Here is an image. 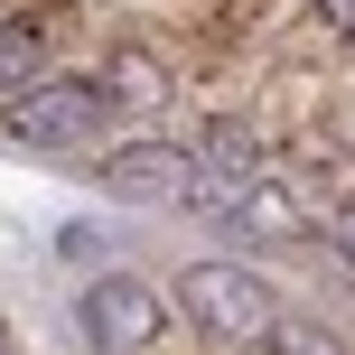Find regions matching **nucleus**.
<instances>
[{"instance_id": "3", "label": "nucleus", "mask_w": 355, "mask_h": 355, "mask_svg": "<svg viewBox=\"0 0 355 355\" xmlns=\"http://www.w3.org/2000/svg\"><path fill=\"white\" fill-rule=\"evenodd\" d=\"M150 337H159V290L131 281V271H103L85 290V346L94 355H141Z\"/></svg>"}, {"instance_id": "9", "label": "nucleus", "mask_w": 355, "mask_h": 355, "mask_svg": "<svg viewBox=\"0 0 355 355\" xmlns=\"http://www.w3.org/2000/svg\"><path fill=\"white\" fill-rule=\"evenodd\" d=\"M337 262H346V271H355V206H346V215H337Z\"/></svg>"}, {"instance_id": "1", "label": "nucleus", "mask_w": 355, "mask_h": 355, "mask_svg": "<svg viewBox=\"0 0 355 355\" xmlns=\"http://www.w3.org/2000/svg\"><path fill=\"white\" fill-rule=\"evenodd\" d=\"M178 309H187L215 346H262L271 318H281L271 281H262V271H243V262H187V271H178Z\"/></svg>"}, {"instance_id": "6", "label": "nucleus", "mask_w": 355, "mask_h": 355, "mask_svg": "<svg viewBox=\"0 0 355 355\" xmlns=\"http://www.w3.org/2000/svg\"><path fill=\"white\" fill-rule=\"evenodd\" d=\"M225 225H234V234H252V243H309V215H300V196H290L281 178H262V168H252L243 187H234Z\"/></svg>"}, {"instance_id": "4", "label": "nucleus", "mask_w": 355, "mask_h": 355, "mask_svg": "<svg viewBox=\"0 0 355 355\" xmlns=\"http://www.w3.org/2000/svg\"><path fill=\"white\" fill-rule=\"evenodd\" d=\"M262 168V141H252L243 122H215L206 141H196V159H187V206H206V215H225L234 206V187Z\"/></svg>"}, {"instance_id": "10", "label": "nucleus", "mask_w": 355, "mask_h": 355, "mask_svg": "<svg viewBox=\"0 0 355 355\" xmlns=\"http://www.w3.org/2000/svg\"><path fill=\"white\" fill-rule=\"evenodd\" d=\"M0 355H10V337H0Z\"/></svg>"}, {"instance_id": "7", "label": "nucleus", "mask_w": 355, "mask_h": 355, "mask_svg": "<svg viewBox=\"0 0 355 355\" xmlns=\"http://www.w3.org/2000/svg\"><path fill=\"white\" fill-rule=\"evenodd\" d=\"M47 75V37L28 28V19H0V103H10L19 85H37Z\"/></svg>"}, {"instance_id": "8", "label": "nucleus", "mask_w": 355, "mask_h": 355, "mask_svg": "<svg viewBox=\"0 0 355 355\" xmlns=\"http://www.w3.org/2000/svg\"><path fill=\"white\" fill-rule=\"evenodd\" d=\"M271 355H346L327 327H309V318H271V337H262Z\"/></svg>"}, {"instance_id": "5", "label": "nucleus", "mask_w": 355, "mask_h": 355, "mask_svg": "<svg viewBox=\"0 0 355 355\" xmlns=\"http://www.w3.org/2000/svg\"><path fill=\"white\" fill-rule=\"evenodd\" d=\"M103 187L122 196V206H178V196H187V150L131 141V150H112V159H103Z\"/></svg>"}, {"instance_id": "2", "label": "nucleus", "mask_w": 355, "mask_h": 355, "mask_svg": "<svg viewBox=\"0 0 355 355\" xmlns=\"http://www.w3.org/2000/svg\"><path fill=\"white\" fill-rule=\"evenodd\" d=\"M0 112H10V131H19V141H37V150H85L94 131H103L112 94L94 85V75H37V85H19Z\"/></svg>"}]
</instances>
